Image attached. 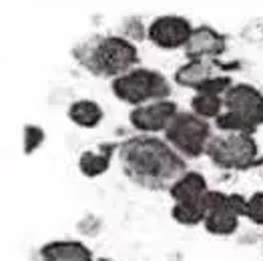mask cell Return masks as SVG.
I'll list each match as a JSON object with an SVG mask.
<instances>
[{"label": "cell", "mask_w": 263, "mask_h": 261, "mask_svg": "<svg viewBox=\"0 0 263 261\" xmlns=\"http://www.w3.org/2000/svg\"><path fill=\"white\" fill-rule=\"evenodd\" d=\"M117 161L133 185L153 193H169L189 171L187 161L179 157L165 139L155 135H135L121 141Z\"/></svg>", "instance_id": "obj_1"}, {"label": "cell", "mask_w": 263, "mask_h": 261, "mask_svg": "<svg viewBox=\"0 0 263 261\" xmlns=\"http://www.w3.org/2000/svg\"><path fill=\"white\" fill-rule=\"evenodd\" d=\"M70 57L85 72L97 79H107L110 83L141 66L137 44L119 34H92L74 44Z\"/></svg>", "instance_id": "obj_2"}, {"label": "cell", "mask_w": 263, "mask_h": 261, "mask_svg": "<svg viewBox=\"0 0 263 261\" xmlns=\"http://www.w3.org/2000/svg\"><path fill=\"white\" fill-rule=\"evenodd\" d=\"M263 127V92L247 83H233L223 97V115L215 121V130L249 133Z\"/></svg>", "instance_id": "obj_3"}, {"label": "cell", "mask_w": 263, "mask_h": 261, "mask_svg": "<svg viewBox=\"0 0 263 261\" xmlns=\"http://www.w3.org/2000/svg\"><path fill=\"white\" fill-rule=\"evenodd\" d=\"M221 171H249L257 167L259 161V145L249 133H231L217 130L207 147L205 155Z\"/></svg>", "instance_id": "obj_4"}, {"label": "cell", "mask_w": 263, "mask_h": 261, "mask_svg": "<svg viewBox=\"0 0 263 261\" xmlns=\"http://www.w3.org/2000/svg\"><path fill=\"white\" fill-rule=\"evenodd\" d=\"M110 90L115 99H119L125 105H131L135 109V107H143L149 103L171 99L173 88L163 72L155 68H147V66H137L127 74L119 77L117 81H112Z\"/></svg>", "instance_id": "obj_5"}, {"label": "cell", "mask_w": 263, "mask_h": 261, "mask_svg": "<svg viewBox=\"0 0 263 261\" xmlns=\"http://www.w3.org/2000/svg\"><path fill=\"white\" fill-rule=\"evenodd\" d=\"M213 135L215 133L209 121L193 115L191 110H179L163 133V139L179 157H183L185 161H195L207 155V147Z\"/></svg>", "instance_id": "obj_6"}, {"label": "cell", "mask_w": 263, "mask_h": 261, "mask_svg": "<svg viewBox=\"0 0 263 261\" xmlns=\"http://www.w3.org/2000/svg\"><path fill=\"white\" fill-rule=\"evenodd\" d=\"M245 203H247V197L239 193L209 191L203 229L215 237L233 235L239 229V221L245 215Z\"/></svg>", "instance_id": "obj_7"}, {"label": "cell", "mask_w": 263, "mask_h": 261, "mask_svg": "<svg viewBox=\"0 0 263 261\" xmlns=\"http://www.w3.org/2000/svg\"><path fill=\"white\" fill-rule=\"evenodd\" d=\"M193 24L189 18L179 14H161L147 26V41L161 50H177L185 48L191 39Z\"/></svg>", "instance_id": "obj_8"}, {"label": "cell", "mask_w": 263, "mask_h": 261, "mask_svg": "<svg viewBox=\"0 0 263 261\" xmlns=\"http://www.w3.org/2000/svg\"><path fill=\"white\" fill-rule=\"evenodd\" d=\"M175 101L165 99V101H157L149 103L143 107H135L129 113V123L135 130H139L141 135H155V133H165L169 127V123L173 121L177 113H179Z\"/></svg>", "instance_id": "obj_9"}, {"label": "cell", "mask_w": 263, "mask_h": 261, "mask_svg": "<svg viewBox=\"0 0 263 261\" xmlns=\"http://www.w3.org/2000/svg\"><path fill=\"white\" fill-rule=\"evenodd\" d=\"M227 50V36L213 26H195L191 39L187 41L183 54L189 61H217Z\"/></svg>", "instance_id": "obj_10"}, {"label": "cell", "mask_w": 263, "mask_h": 261, "mask_svg": "<svg viewBox=\"0 0 263 261\" xmlns=\"http://www.w3.org/2000/svg\"><path fill=\"white\" fill-rule=\"evenodd\" d=\"M229 66L231 65H219L215 61H187L185 65H181L175 70L173 81H175L179 87L191 88V90L197 92L205 83H209L211 79L219 77L221 68L223 70H233Z\"/></svg>", "instance_id": "obj_11"}, {"label": "cell", "mask_w": 263, "mask_h": 261, "mask_svg": "<svg viewBox=\"0 0 263 261\" xmlns=\"http://www.w3.org/2000/svg\"><path fill=\"white\" fill-rule=\"evenodd\" d=\"M34 261H95V255L83 241L57 239L41 245Z\"/></svg>", "instance_id": "obj_12"}, {"label": "cell", "mask_w": 263, "mask_h": 261, "mask_svg": "<svg viewBox=\"0 0 263 261\" xmlns=\"http://www.w3.org/2000/svg\"><path fill=\"white\" fill-rule=\"evenodd\" d=\"M119 143H101L99 147H92L81 153L79 157V171L87 179L101 177L109 171L112 157H117Z\"/></svg>", "instance_id": "obj_13"}, {"label": "cell", "mask_w": 263, "mask_h": 261, "mask_svg": "<svg viewBox=\"0 0 263 261\" xmlns=\"http://www.w3.org/2000/svg\"><path fill=\"white\" fill-rule=\"evenodd\" d=\"M209 185L207 179L197 171H187L183 175L173 189L169 191V197L173 199V203H189V201H205L209 195Z\"/></svg>", "instance_id": "obj_14"}, {"label": "cell", "mask_w": 263, "mask_h": 261, "mask_svg": "<svg viewBox=\"0 0 263 261\" xmlns=\"http://www.w3.org/2000/svg\"><path fill=\"white\" fill-rule=\"evenodd\" d=\"M66 117H68L70 123H74L81 129H95L103 123L105 110L92 99H79L68 107Z\"/></svg>", "instance_id": "obj_15"}, {"label": "cell", "mask_w": 263, "mask_h": 261, "mask_svg": "<svg viewBox=\"0 0 263 261\" xmlns=\"http://www.w3.org/2000/svg\"><path fill=\"white\" fill-rule=\"evenodd\" d=\"M205 213H207V199L205 201H189V203H173V207H171L173 221L183 227L203 225Z\"/></svg>", "instance_id": "obj_16"}, {"label": "cell", "mask_w": 263, "mask_h": 261, "mask_svg": "<svg viewBox=\"0 0 263 261\" xmlns=\"http://www.w3.org/2000/svg\"><path fill=\"white\" fill-rule=\"evenodd\" d=\"M191 113L205 121H217L223 115V97L195 92L191 99Z\"/></svg>", "instance_id": "obj_17"}, {"label": "cell", "mask_w": 263, "mask_h": 261, "mask_svg": "<svg viewBox=\"0 0 263 261\" xmlns=\"http://www.w3.org/2000/svg\"><path fill=\"white\" fill-rule=\"evenodd\" d=\"M243 217L249 219L253 225L263 227V191H255L251 197H247Z\"/></svg>", "instance_id": "obj_18"}, {"label": "cell", "mask_w": 263, "mask_h": 261, "mask_svg": "<svg viewBox=\"0 0 263 261\" xmlns=\"http://www.w3.org/2000/svg\"><path fill=\"white\" fill-rule=\"evenodd\" d=\"M119 36L127 39V41L133 44L141 43V41L147 39V28L143 26V22L139 21V18H127V21L123 22V26H121Z\"/></svg>", "instance_id": "obj_19"}, {"label": "cell", "mask_w": 263, "mask_h": 261, "mask_svg": "<svg viewBox=\"0 0 263 261\" xmlns=\"http://www.w3.org/2000/svg\"><path fill=\"white\" fill-rule=\"evenodd\" d=\"M44 143V129L39 125H26L24 127V155H32L39 151Z\"/></svg>", "instance_id": "obj_20"}, {"label": "cell", "mask_w": 263, "mask_h": 261, "mask_svg": "<svg viewBox=\"0 0 263 261\" xmlns=\"http://www.w3.org/2000/svg\"><path fill=\"white\" fill-rule=\"evenodd\" d=\"M257 167H263V155L259 157V161H257Z\"/></svg>", "instance_id": "obj_21"}, {"label": "cell", "mask_w": 263, "mask_h": 261, "mask_svg": "<svg viewBox=\"0 0 263 261\" xmlns=\"http://www.w3.org/2000/svg\"><path fill=\"white\" fill-rule=\"evenodd\" d=\"M95 261H112V259H105V257H101V259H95Z\"/></svg>", "instance_id": "obj_22"}, {"label": "cell", "mask_w": 263, "mask_h": 261, "mask_svg": "<svg viewBox=\"0 0 263 261\" xmlns=\"http://www.w3.org/2000/svg\"><path fill=\"white\" fill-rule=\"evenodd\" d=\"M261 259H263V247H261Z\"/></svg>", "instance_id": "obj_23"}]
</instances>
